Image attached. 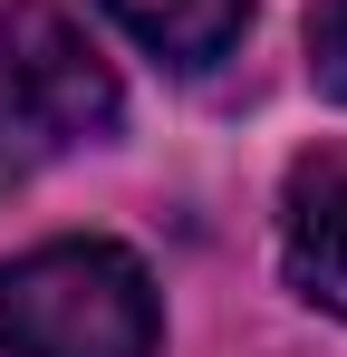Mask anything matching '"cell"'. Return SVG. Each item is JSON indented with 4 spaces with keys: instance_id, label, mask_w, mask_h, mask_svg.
<instances>
[{
    "instance_id": "1",
    "label": "cell",
    "mask_w": 347,
    "mask_h": 357,
    "mask_svg": "<svg viewBox=\"0 0 347 357\" xmlns=\"http://www.w3.org/2000/svg\"><path fill=\"white\" fill-rule=\"evenodd\" d=\"M164 299L125 241H39L0 261V357H155Z\"/></svg>"
},
{
    "instance_id": "2",
    "label": "cell",
    "mask_w": 347,
    "mask_h": 357,
    "mask_svg": "<svg viewBox=\"0 0 347 357\" xmlns=\"http://www.w3.org/2000/svg\"><path fill=\"white\" fill-rule=\"evenodd\" d=\"M125 116L107 49L58 10V0H10L0 10V165H58L97 145Z\"/></svg>"
},
{
    "instance_id": "3",
    "label": "cell",
    "mask_w": 347,
    "mask_h": 357,
    "mask_svg": "<svg viewBox=\"0 0 347 357\" xmlns=\"http://www.w3.org/2000/svg\"><path fill=\"white\" fill-rule=\"evenodd\" d=\"M280 280L309 309L347 319V145L299 155L280 183Z\"/></svg>"
},
{
    "instance_id": "4",
    "label": "cell",
    "mask_w": 347,
    "mask_h": 357,
    "mask_svg": "<svg viewBox=\"0 0 347 357\" xmlns=\"http://www.w3.org/2000/svg\"><path fill=\"white\" fill-rule=\"evenodd\" d=\"M107 20L135 49H155L164 68H213V59L241 49L251 0H107Z\"/></svg>"
},
{
    "instance_id": "5",
    "label": "cell",
    "mask_w": 347,
    "mask_h": 357,
    "mask_svg": "<svg viewBox=\"0 0 347 357\" xmlns=\"http://www.w3.org/2000/svg\"><path fill=\"white\" fill-rule=\"evenodd\" d=\"M309 77H318V97L347 107V0H318L309 10Z\"/></svg>"
}]
</instances>
